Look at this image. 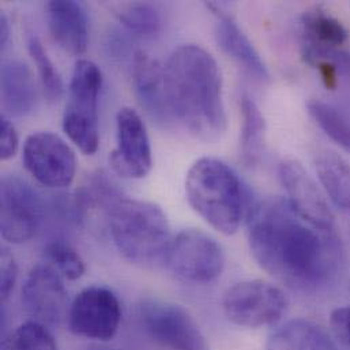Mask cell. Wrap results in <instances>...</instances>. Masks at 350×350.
<instances>
[{
  "label": "cell",
  "mask_w": 350,
  "mask_h": 350,
  "mask_svg": "<svg viewBox=\"0 0 350 350\" xmlns=\"http://www.w3.org/2000/svg\"><path fill=\"white\" fill-rule=\"evenodd\" d=\"M116 149L111 165L116 174L129 178H144L153 165L152 146L146 124L137 111L124 107L116 115Z\"/></svg>",
  "instance_id": "13"
},
{
  "label": "cell",
  "mask_w": 350,
  "mask_h": 350,
  "mask_svg": "<svg viewBox=\"0 0 350 350\" xmlns=\"http://www.w3.org/2000/svg\"><path fill=\"white\" fill-rule=\"evenodd\" d=\"M88 350H111L107 349V348H103V347H92V348H89Z\"/></svg>",
  "instance_id": "32"
},
{
  "label": "cell",
  "mask_w": 350,
  "mask_h": 350,
  "mask_svg": "<svg viewBox=\"0 0 350 350\" xmlns=\"http://www.w3.org/2000/svg\"><path fill=\"white\" fill-rule=\"evenodd\" d=\"M0 207L1 237L12 244L31 240L45 218V203L41 195L16 175L1 178Z\"/></svg>",
  "instance_id": "8"
},
{
  "label": "cell",
  "mask_w": 350,
  "mask_h": 350,
  "mask_svg": "<svg viewBox=\"0 0 350 350\" xmlns=\"http://www.w3.org/2000/svg\"><path fill=\"white\" fill-rule=\"evenodd\" d=\"M133 81L142 107L157 120H167L171 111L165 94L164 68L159 60L144 51H138L134 56Z\"/></svg>",
  "instance_id": "18"
},
{
  "label": "cell",
  "mask_w": 350,
  "mask_h": 350,
  "mask_svg": "<svg viewBox=\"0 0 350 350\" xmlns=\"http://www.w3.org/2000/svg\"><path fill=\"white\" fill-rule=\"evenodd\" d=\"M288 304L282 289L260 280L234 284L222 299L226 318L236 326L248 329L275 325L286 312Z\"/></svg>",
  "instance_id": "6"
},
{
  "label": "cell",
  "mask_w": 350,
  "mask_h": 350,
  "mask_svg": "<svg viewBox=\"0 0 350 350\" xmlns=\"http://www.w3.org/2000/svg\"><path fill=\"white\" fill-rule=\"evenodd\" d=\"M146 333L171 350H210L207 340L192 315L181 306L148 299L138 310Z\"/></svg>",
  "instance_id": "9"
},
{
  "label": "cell",
  "mask_w": 350,
  "mask_h": 350,
  "mask_svg": "<svg viewBox=\"0 0 350 350\" xmlns=\"http://www.w3.org/2000/svg\"><path fill=\"white\" fill-rule=\"evenodd\" d=\"M18 277V266L16 262L5 247L1 248V277H0V292H1V299L7 300L8 296L11 295L15 282Z\"/></svg>",
  "instance_id": "28"
},
{
  "label": "cell",
  "mask_w": 350,
  "mask_h": 350,
  "mask_svg": "<svg viewBox=\"0 0 350 350\" xmlns=\"http://www.w3.org/2000/svg\"><path fill=\"white\" fill-rule=\"evenodd\" d=\"M10 38V22L4 14L0 16V45L1 48L5 46L7 41Z\"/></svg>",
  "instance_id": "31"
},
{
  "label": "cell",
  "mask_w": 350,
  "mask_h": 350,
  "mask_svg": "<svg viewBox=\"0 0 350 350\" xmlns=\"http://www.w3.org/2000/svg\"><path fill=\"white\" fill-rule=\"evenodd\" d=\"M67 319L68 329L74 336L107 342L119 332L122 322L120 301L111 289L90 286L72 300Z\"/></svg>",
  "instance_id": "10"
},
{
  "label": "cell",
  "mask_w": 350,
  "mask_h": 350,
  "mask_svg": "<svg viewBox=\"0 0 350 350\" xmlns=\"http://www.w3.org/2000/svg\"><path fill=\"white\" fill-rule=\"evenodd\" d=\"M1 350H57V345L46 326L27 321L3 340Z\"/></svg>",
  "instance_id": "24"
},
{
  "label": "cell",
  "mask_w": 350,
  "mask_h": 350,
  "mask_svg": "<svg viewBox=\"0 0 350 350\" xmlns=\"http://www.w3.org/2000/svg\"><path fill=\"white\" fill-rule=\"evenodd\" d=\"M1 103L16 118L31 115L38 103L37 85L30 68L21 60H8L1 66Z\"/></svg>",
  "instance_id": "19"
},
{
  "label": "cell",
  "mask_w": 350,
  "mask_h": 350,
  "mask_svg": "<svg viewBox=\"0 0 350 350\" xmlns=\"http://www.w3.org/2000/svg\"><path fill=\"white\" fill-rule=\"evenodd\" d=\"M330 327L334 338L341 345L350 348V307H341L332 312Z\"/></svg>",
  "instance_id": "30"
},
{
  "label": "cell",
  "mask_w": 350,
  "mask_h": 350,
  "mask_svg": "<svg viewBox=\"0 0 350 350\" xmlns=\"http://www.w3.org/2000/svg\"><path fill=\"white\" fill-rule=\"evenodd\" d=\"M349 213H350V211H349Z\"/></svg>",
  "instance_id": "33"
},
{
  "label": "cell",
  "mask_w": 350,
  "mask_h": 350,
  "mask_svg": "<svg viewBox=\"0 0 350 350\" xmlns=\"http://www.w3.org/2000/svg\"><path fill=\"white\" fill-rule=\"evenodd\" d=\"M164 83L171 113L195 137L213 141L225 133L221 70L206 49L177 46L164 67Z\"/></svg>",
  "instance_id": "2"
},
{
  "label": "cell",
  "mask_w": 350,
  "mask_h": 350,
  "mask_svg": "<svg viewBox=\"0 0 350 350\" xmlns=\"http://www.w3.org/2000/svg\"><path fill=\"white\" fill-rule=\"evenodd\" d=\"M303 56L315 66H332L340 72L350 68V53L342 49L349 33L345 26L321 7L306 11L301 18Z\"/></svg>",
  "instance_id": "11"
},
{
  "label": "cell",
  "mask_w": 350,
  "mask_h": 350,
  "mask_svg": "<svg viewBox=\"0 0 350 350\" xmlns=\"http://www.w3.org/2000/svg\"><path fill=\"white\" fill-rule=\"evenodd\" d=\"M22 161L26 171L48 188L68 187L77 172L74 150L53 133H36L26 138Z\"/></svg>",
  "instance_id": "12"
},
{
  "label": "cell",
  "mask_w": 350,
  "mask_h": 350,
  "mask_svg": "<svg viewBox=\"0 0 350 350\" xmlns=\"http://www.w3.org/2000/svg\"><path fill=\"white\" fill-rule=\"evenodd\" d=\"M27 49L36 64L40 82L44 90L45 97L49 103H56L63 96V81L57 72L53 62L48 56L42 42L34 34H30L27 38Z\"/></svg>",
  "instance_id": "25"
},
{
  "label": "cell",
  "mask_w": 350,
  "mask_h": 350,
  "mask_svg": "<svg viewBox=\"0 0 350 350\" xmlns=\"http://www.w3.org/2000/svg\"><path fill=\"white\" fill-rule=\"evenodd\" d=\"M208 7L218 15V22L215 23V38L221 49L254 78L262 82L269 81L270 72L267 66L232 15L226 14L224 7L218 3H211Z\"/></svg>",
  "instance_id": "17"
},
{
  "label": "cell",
  "mask_w": 350,
  "mask_h": 350,
  "mask_svg": "<svg viewBox=\"0 0 350 350\" xmlns=\"http://www.w3.org/2000/svg\"><path fill=\"white\" fill-rule=\"evenodd\" d=\"M248 244L258 265L278 281L301 292L333 284L344 265L336 230H321L289 206L270 198L248 211Z\"/></svg>",
  "instance_id": "1"
},
{
  "label": "cell",
  "mask_w": 350,
  "mask_h": 350,
  "mask_svg": "<svg viewBox=\"0 0 350 350\" xmlns=\"http://www.w3.org/2000/svg\"><path fill=\"white\" fill-rule=\"evenodd\" d=\"M22 306L33 321L56 326L67 312V291L59 271L51 265L33 267L22 286Z\"/></svg>",
  "instance_id": "15"
},
{
  "label": "cell",
  "mask_w": 350,
  "mask_h": 350,
  "mask_svg": "<svg viewBox=\"0 0 350 350\" xmlns=\"http://www.w3.org/2000/svg\"><path fill=\"white\" fill-rule=\"evenodd\" d=\"M101 89L100 67L88 59L78 60L63 113V130L70 141L88 156L94 154L100 145L98 98Z\"/></svg>",
  "instance_id": "5"
},
{
  "label": "cell",
  "mask_w": 350,
  "mask_h": 350,
  "mask_svg": "<svg viewBox=\"0 0 350 350\" xmlns=\"http://www.w3.org/2000/svg\"><path fill=\"white\" fill-rule=\"evenodd\" d=\"M240 109L243 116L240 157L247 167H254L259 163L262 157L265 146L266 120L256 103L245 93L240 98Z\"/></svg>",
  "instance_id": "22"
},
{
  "label": "cell",
  "mask_w": 350,
  "mask_h": 350,
  "mask_svg": "<svg viewBox=\"0 0 350 350\" xmlns=\"http://www.w3.org/2000/svg\"><path fill=\"white\" fill-rule=\"evenodd\" d=\"M107 203L113 244L127 260L144 266L165 260L172 237L167 214L160 206L115 195Z\"/></svg>",
  "instance_id": "3"
},
{
  "label": "cell",
  "mask_w": 350,
  "mask_h": 350,
  "mask_svg": "<svg viewBox=\"0 0 350 350\" xmlns=\"http://www.w3.org/2000/svg\"><path fill=\"white\" fill-rule=\"evenodd\" d=\"M46 259L62 273L67 280L77 281L85 273V263L78 251L64 240L53 239L44 248Z\"/></svg>",
  "instance_id": "27"
},
{
  "label": "cell",
  "mask_w": 350,
  "mask_h": 350,
  "mask_svg": "<svg viewBox=\"0 0 350 350\" xmlns=\"http://www.w3.org/2000/svg\"><path fill=\"white\" fill-rule=\"evenodd\" d=\"M185 195L192 210L217 232H237L247 210L245 188L237 174L221 160H196L185 177Z\"/></svg>",
  "instance_id": "4"
},
{
  "label": "cell",
  "mask_w": 350,
  "mask_h": 350,
  "mask_svg": "<svg viewBox=\"0 0 350 350\" xmlns=\"http://www.w3.org/2000/svg\"><path fill=\"white\" fill-rule=\"evenodd\" d=\"M19 148V138L12 123L3 115L0 119V159L7 161L12 159Z\"/></svg>",
  "instance_id": "29"
},
{
  "label": "cell",
  "mask_w": 350,
  "mask_h": 350,
  "mask_svg": "<svg viewBox=\"0 0 350 350\" xmlns=\"http://www.w3.org/2000/svg\"><path fill=\"white\" fill-rule=\"evenodd\" d=\"M51 34L70 55H83L89 46V18L79 1L56 0L46 4Z\"/></svg>",
  "instance_id": "16"
},
{
  "label": "cell",
  "mask_w": 350,
  "mask_h": 350,
  "mask_svg": "<svg viewBox=\"0 0 350 350\" xmlns=\"http://www.w3.org/2000/svg\"><path fill=\"white\" fill-rule=\"evenodd\" d=\"M119 21L130 31L139 36H154L163 26L160 11L149 3H133L123 7Z\"/></svg>",
  "instance_id": "26"
},
{
  "label": "cell",
  "mask_w": 350,
  "mask_h": 350,
  "mask_svg": "<svg viewBox=\"0 0 350 350\" xmlns=\"http://www.w3.org/2000/svg\"><path fill=\"white\" fill-rule=\"evenodd\" d=\"M266 350L344 349L322 325L307 319H293L269 336Z\"/></svg>",
  "instance_id": "20"
},
{
  "label": "cell",
  "mask_w": 350,
  "mask_h": 350,
  "mask_svg": "<svg viewBox=\"0 0 350 350\" xmlns=\"http://www.w3.org/2000/svg\"><path fill=\"white\" fill-rule=\"evenodd\" d=\"M307 109L319 129L350 154V124L344 115L333 105L321 100H311L307 104Z\"/></svg>",
  "instance_id": "23"
},
{
  "label": "cell",
  "mask_w": 350,
  "mask_h": 350,
  "mask_svg": "<svg viewBox=\"0 0 350 350\" xmlns=\"http://www.w3.org/2000/svg\"><path fill=\"white\" fill-rule=\"evenodd\" d=\"M170 270L180 280L210 284L225 267V254L219 243L199 229H184L172 239L165 256Z\"/></svg>",
  "instance_id": "7"
},
{
  "label": "cell",
  "mask_w": 350,
  "mask_h": 350,
  "mask_svg": "<svg viewBox=\"0 0 350 350\" xmlns=\"http://www.w3.org/2000/svg\"><path fill=\"white\" fill-rule=\"evenodd\" d=\"M317 172L332 203L342 211H350L349 163L338 153L326 150L317 159Z\"/></svg>",
  "instance_id": "21"
},
{
  "label": "cell",
  "mask_w": 350,
  "mask_h": 350,
  "mask_svg": "<svg viewBox=\"0 0 350 350\" xmlns=\"http://www.w3.org/2000/svg\"><path fill=\"white\" fill-rule=\"evenodd\" d=\"M278 175L288 203L304 221L321 230H336L334 213L317 181L296 161L280 164Z\"/></svg>",
  "instance_id": "14"
}]
</instances>
